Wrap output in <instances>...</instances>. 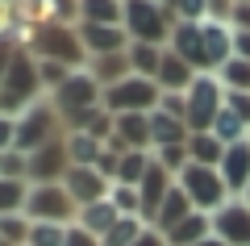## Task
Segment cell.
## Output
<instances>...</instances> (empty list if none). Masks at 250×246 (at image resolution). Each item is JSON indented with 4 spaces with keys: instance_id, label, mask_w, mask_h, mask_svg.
Wrapping results in <instances>:
<instances>
[{
    "instance_id": "obj_40",
    "label": "cell",
    "mask_w": 250,
    "mask_h": 246,
    "mask_svg": "<svg viewBox=\"0 0 250 246\" xmlns=\"http://www.w3.org/2000/svg\"><path fill=\"white\" fill-rule=\"evenodd\" d=\"M154 158H159L171 176H179V171L192 163V158H188V142H184V146H163V150H154Z\"/></svg>"
},
{
    "instance_id": "obj_35",
    "label": "cell",
    "mask_w": 250,
    "mask_h": 246,
    "mask_svg": "<svg viewBox=\"0 0 250 246\" xmlns=\"http://www.w3.org/2000/svg\"><path fill=\"white\" fill-rule=\"evenodd\" d=\"M25 25V9H17L13 0H0V38H21Z\"/></svg>"
},
{
    "instance_id": "obj_12",
    "label": "cell",
    "mask_w": 250,
    "mask_h": 246,
    "mask_svg": "<svg viewBox=\"0 0 250 246\" xmlns=\"http://www.w3.org/2000/svg\"><path fill=\"white\" fill-rule=\"evenodd\" d=\"M108 150H154L150 146V113H117L113 117V138L104 142Z\"/></svg>"
},
{
    "instance_id": "obj_33",
    "label": "cell",
    "mask_w": 250,
    "mask_h": 246,
    "mask_svg": "<svg viewBox=\"0 0 250 246\" xmlns=\"http://www.w3.org/2000/svg\"><path fill=\"white\" fill-rule=\"evenodd\" d=\"M142 229H146L142 217H121L104 238H100V242H104V246H134L138 238H142Z\"/></svg>"
},
{
    "instance_id": "obj_16",
    "label": "cell",
    "mask_w": 250,
    "mask_h": 246,
    "mask_svg": "<svg viewBox=\"0 0 250 246\" xmlns=\"http://www.w3.org/2000/svg\"><path fill=\"white\" fill-rule=\"evenodd\" d=\"M217 171H221L229 196H246V188H250V138L225 146V158H221V167H217Z\"/></svg>"
},
{
    "instance_id": "obj_47",
    "label": "cell",
    "mask_w": 250,
    "mask_h": 246,
    "mask_svg": "<svg viewBox=\"0 0 250 246\" xmlns=\"http://www.w3.org/2000/svg\"><path fill=\"white\" fill-rule=\"evenodd\" d=\"M233 54L250 63V34H246V29H233Z\"/></svg>"
},
{
    "instance_id": "obj_9",
    "label": "cell",
    "mask_w": 250,
    "mask_h": 246,
    "mask_svg": "<svg viewBox=\"0 0 250 246\" xmlns=\"http://www.w3.org/2000/svg\"><path fill=\"white\" fill-rule=\"evenodd\" d=\"M100 105L108 109V113H154V109L163 105V88L154 84V79L146 75H129L121 79V84H113V88H104V100Z\"/></svg>"
},
{
    "instance_id": "obj_43",
    "label": "cell",
    "mask_w": 250,
    "mask_h": 246,
    "mask_svg": "<svg viewBox=\"0 0 250 246\" xmlns=\"http://www.w3.org/2000/svg\"><path fill=\"white\" fill-rule=\"evenodd\" d=\"M62 246H104V242H100L96 234H88L83 225H67V242Z\"/></svg>"
},
{
    "instance_id": "obj_37",
    "label": "cell",
    "mask_w": 250,
    "mask_h": 246,
    "mask_svg": "<svg viewBox=\"0 0 250 246\" xmlns=\"http://www.w3.org/2000/svg\"><path fill=\"white\" fill-rule=\"evenodd\" d=\"M175 21H208V0H163Z\"/></svg>"
},
{
    "instance_id": "obj_28",
    "label": "cell",
    "mask_w": 250,
    "mask_h": 246,
    "mask_svg": "<svg viewBox=\"0 0 250 246\" xmlns=\"http://www.w3.org/2000/svg\"><path fill=\"white\" fill-rule=\"evenodd\" d=\"M188 158L200 163V167H221L225 146L213 138V134H192V138H188Z\"/></svg>"
},
{
    "instance_id": "obj_10",
    "label": "cell",
    "mask_w": 250,
    "mask_h": 246,
    "mask_svg": "<svg viewBox=\"0 0 250 246\" xmlns=\"http://www.w3.org/2000/svg\"><path fill=\"white\" fill-rule=\"evenodd\" d=\"M213 238H221L225 246H250V204L242 196L213 213Z\"/></svg>"
},
{
    "instance_id": "obj_4",
    "label": "cell",
    "mask_w": 250,
    "mask_h": 246,
    "mask_svg": "<svg viewBox=\"0 0 250 246\" xmlns=\"http://www.w3.org/2000/svg\"><path fill=\"white\" fill-rule=\"evenodd\" d=\"M129 42H150V46H167L171 29L179 25L171 17V9L163 0H125V17H121Z\"/></svg>"
},
{
    "instance_id": "obj_20",
    "label": "cell",
    "mask_w": 250,
    "mask_h": 246,
    "mask_svg": "<svg viewBox=\"0 0 250 246\" xmlns=\"http://www.w3.org/2000/svg\"><path fill=\"white\" fill-rule=\"evenodd\" d=\"M88 75L96 79L100 88H113V84H121V79H129V75H134V67H129V50L88 59Z\"/></svg>"
},
{
    "instance_id": "obj_1",
    "label": "cell",
    "mask_w": 250,
    "mask_h": 246,
    "mask_svg": "<svg viewBox=\"0 0 250 246\" xmlns=\"http://www.w3.org/2000/svg\"><path fill=\"white\" fill-rule=\"evenodd\" d=\"M21 46L34 59H54V63H67V67H88V54H83V42H80V29L75 25L34 21L21 34Z\"/></svg>"
},
{
    "instance_id": "obj_14",
    "label": "cell",
    "mask_w": 250,
    "mask_h": 246,
    "mask_svg": "<svg viewBox=\"0 0 250 246\" xmlns=\"http://www.w3.org/2000/svg\"><path fill=\"white\" fill-rule=\"evenodd\" d=\"M62 188L71 192V201L80 204V209L83 204H96V201H108V192H113V184H108L96 167H71L67 179H62Z\"/></svg>"
},
{
    "instance_id": "obj_53",
    "label": "cell",
    "mask_w": 250,
    "mask_h": 246,
    "mask_svg": "<svg viewBox=\"0 0 250 246\" xmlns=\"http://www.w3.org/2000/svg\"><path fill=\"white\" fill-rule=\"evenodd\" d=\"M121 4H125V0H121Z\"/></svg>"
},
{
    "instance_id": "obj_6",
    "label": "cell",
    "mask_w": 250,
    "mask_h": 246,
    "mask_svg": "<svg viewBox=\"0 0 250 246\" xmlns=\"http://www.w3.org/2000/svg\"><path fill=\"white\" fill-rule=\"evenodd\" d=\"M221 109H225L221 79H217L213 71H200V75L192 79V88L184 92V121H188V130L192 134H208Z\"/></svg>"
},
{
    "instance_id": "obj_50",
    "label": "cell",
    "mask_w": 250,
    "mask_h": 246,
    "mask_svg": "<svg viewBox=\"0 0 250 246\" xmlns=\"http://www.w3.org/2000/svg\"><path fill=\"white\" fill-rule=\"evenodd\" d=\"M4 155H9V150H4ZM4 155H0V176H4Z\"/></svg>"
},
{
    "instance_id": "obj_17",
    "label": "cell",
    "mask_w": 250,
    "mask_h": 246,
    "mask_svg": "<svg viewBox=\"0 0 250 246\" xmlns=\"http://www.w3.org/2000/svg\"><path fill=\"white\" fill-rule=\"evenodd\" d=\"M175 188V176H171L167 167H163L159 158L150 163V171H146V179L138 184V192H142V221L150 225L154 221V213H159V204L167 201V192Z\"/></svg>"
},
{
    "instance_id": "obj_41",
    "label": "cell",
    "mask_w": 250,
    "mask_h": 246,
    "mask_svg": "<svg viewBox=\"0 0 250 246\" xmlns=\"http://www.w3.org/2000/svg\"><path fill=\"white\" fill-rule=\"evenodd\" d=\"M17 50H21V38H0V79L9 75V67H13V59H17Z\"/></svg>"
},
{
    "instance_id": "obj_30",
    "label": "cell",
    "mask_w": 250,
    "mask_h": 246,
    "mask_svg": "<svg viewBox=\"0 0 250 246\" xmlns=\"http://www.w3.org/2000/svg\"><path fill=\"white\" fill-rule=\"evenodd\" d=\"M75 71H80V67H67V63H54V59H38V79H42V92H46V96H54Z\"/></svg>"
},
{
    "instance_id": "obj_44",
    "label": "cell",
    "mask_w": 250,
    "mask_h": 246,
    "mask_svg": "<svg viewBox=\"0 0 250 246\" xmlns=\"http://www.w3.org/2000/svg\"><path fill=\"white\" fill-rule=\"evenodd\" d=\"M233 4H238V0H208V21H221V25H229Z\"/></svg>"
},
{
    "instance_id": "obj_26",
    "label": "cell",
    "mask_w": 250,
    "mask_h": 246,
    "mask_svg": "<svg viewBox=\"0 0 250 246\" xmlns=\"http://www.w3.org/2000/svg\"><path fill=\"white\" fill-rule=\"evenodd\" d=\"M34 21H54V25H75L80 29V0H46L42 9L29 13V25Z\"/></svg>"
},
{
    "instance_id": "obj_8",
    "label": "cell",
    "mask_w": 250,
    "mask_h": 246,
    "mask_svg": "<svg viewBox=\"0 0 250 246\" xmlns=\"http://www.w3.org/2000/svg\"><path fill=\"white\" fill-rule=\"evenodd\" d=\"M25 217L29 221H50V225H75L80 221V204L62 184H29L25 196Z\"/></svg>"
},
{
    "instance_id": "obj_31",
    "label": "cell",
    "mask_w": 250,
    "mask_h": 246,
    "mask_svg": "<svg viewBox=\"0 0 250 246\" xmlns=\"http://www.w3.org/2000/svg\"><path fill=\"white\" fill-rule=\"evenodd\" d=\"M213 75L221 79V88H225V92H250V63L238 59V54H233V59L225 63L221 71H213Z\"/></svg>"
},
{
    "instance_id": "obj_2",
    "label": "cell",
    "mask_w": 250,
    "mask_h": 246,
    "mask_svg": "<svg viewBox=\"0 0 250 246\" xmlns=\"http://www.w3.org/2000/svg\"><path fill=\"white\" fill-rule=\"evenodd\" d=\"M100 100H104V88H100L96 79L88 75V67H80V71H75V75L50 96V105L59 109L62 130L75 134V130H83V121H88V117L100 109Z\"/></svg>"
},
{
    "instance_id": "obj_27",
    "label": "cell",
    "mask_w": 250,
    "mask_h": 246,
    "mask_svg": "<svg viewBox=\"0 0 250 246\" xmlns=\"http://www.w3.org/2000/svg\"><path fill=\"white\" fill-rule=\"evenodd\" d=\"M163 54H167V46H150V42H129V67H134V75H146L154 79L163 67Z\"/></svg>"
},
{
    "instance_id": "obj_11",
    "label": "cell",
    "mask_w": 250,
    "mask_h": 246,
    "mask_svg": "<svg viewBox=\"0 0 250 246\" xmlns=\"http://www.w3.org/2000/svg\"><path fill=\"white\" fill-rule=\"evenodd\" d=\"M62 138H67V134H62ZM62 138L29 155V176H25L29 184H62V179H67L71 158H67V142Z\"/></svg>"
},
{
    "instance_id": "obj_29",
    "label": "cell",
    "mask_w": 250,
    "mask_h": 246,
    "mask_svg": "<svg viewBox=\"0 0 250 246\" xmlns=\"http://www.w3.org/2000/svg\"><path fill=\"white\" fill-rule=\"evenodd\" d=\"M213 134L217 142H221V146H233V142H246L250 138V125L242 121L238 113H229V109H221V113H217V121H213Z\"/></svg>"
},
{
    "instance_id": "obj_5",
    "label": "cell",
    "mask_w": 250,
    "mask_h": 246,
    "mask_svg": "<svg viewBox=\"0 0 250 246\" xmlns=\"http://www.w3.org/2000/svg\"><path fill=\"white\" fill-rule=\"evenodd\" d=\"M62 117L59 109L50 105V96H42L38 105H29L25 113L17 117V138H13V150H21V155H34V150L50 146V142L62 138Z\"/></svg>"
},
{
    "instance_id": "obj_52",
    "label": "cell",
    "mask_w": 250,
    "mask_h": 246,
    "mask_svg": "<svg viewBox=\"0 0 250 246\" xmlns=\"http://www.w3.org/2000/svg\"><path fill=\"white\" fill-rule=\"evenodd\" d=\"M242 201H246V204H250V188H246V196H242Z\"/></svg>"
},
{
    "instance_id": "obj_23",
    "label": "cell",
    "mask_w": 250,
    "mask_h": 246,
    "mask_svg": "<svg viewBox=\"0 0 250 246\" xmlns=\"http://www.w3.org/2000/svg\"><path fill=\"white\" fill-rule=\"evenodd\" d=\"M121 221V213H117V204L113 201H96V204H83L80 209V221L75 225H83L88 234H96V238H104L108 229Z\"/></svg>"
},
{
    "instance_id": "obj_45",
    "label": "cell",
    "mask_w": 250,
    "mask_h": 246,
    "mask_svg": "<svg viewBox=\"0 0 250 246\" xmlns=\"http://www.w3.org/2000/svg\"><path fill=\"white\" fill-rule=\"evenodd\" d=\"M13 138H17V117H4V113H0V155L13 150Z\"/></svg>"
},
{
    "instance_id": "obj_15",
    "label": "cell",
    "mask_w": 250,
    "mask_h": 246,
    "mask_svg": "<svg viewBox=\"0 0 250 246\" xmlns=\"http://www.w3.org/2000/svg\"><path fill=\"white\" fill-rule=\"evenodd\" d=\"M80 42H83V54H88V59L129 50V34H125V25H80Z\"/></svg>"
},
{
    "instance_id": "obj_38",
    "label": "cell",
    "mask_w": 250,
    "mask_h": 246,
    "mask_svg": "<svg viewBox=\"0 0 250 246\" xmlns=\"http://www.w3.org/2000/svg\"><path fill=\"white\" fill-rule=\"evenodd\" d=\"M67 242V225H50V221H34L25 246H62Z\"/></svg>"
},
{
    "instance_id": "obj_32",
    "label": "cell",
    "mask_w": 250,
    "mask_h": 246,
    "mask_svg": "<svg viewBox=\"0 0 250 246\" xmlns=\"http://www.w3.org/2000/svg\"><path fill=\"white\" fill-rule=\"evenodd\" d=\"M25 196H29L25 179H0V217H9V213H25Z\"/></svg>"
},
{
    "instance_id": "obj_24",
    "label": "cell",
    "mask_w": 250,
    "mask_h": 246,
    "mask_svg": "<svg viewBox=\"0 0 250 246\" xmlns=\"http://www.w3.org/2000/svg\"><path fill=\"white\" fill-rule=\"evenodd\" d=\"M62 142H67V158H71V167H96L100 155H104V142H96L92 134H83V130L67 134Z\"/></svg>"
},
{
    "instance_id": "obj_36",
    "label": "cell",
    "mask_w": 250,
    "mask_h": 246,
    "mask_svg": "<svg viewBox=\"0 0 250 246\" xmlns=\"http://www.w3.org/2000/svg\"><path fill=\"white\" fill-rule=\"evenodd\" d=\"M29 229H34V221H29L25 213H9V217H0V234H4V242H13V246H25L29 242Z\"/></svg>"
},
{
    "instance_id": "obj_34",
    "label": "cell",
    "mask_w": 250,
    "mask_h": 246,
    "mask_svg": "<svg viewBox=\"0 0 250 246\" xmlns=\"http://www.w3.org/2000/svg\"><path fill=\"white\" fill-rule=\"evenodd\" d=\"M108 201L117 204V213H121V217H142V192H138V188H129V184H113Z\"/></svg>"
},
{
    "instance_id": "obj_46",
    "label": "cell",
    "mask_w": 250,
    "mask_h": 246,
    "mask_svg": "<svg viewBox=\"0 0 250 246\" xmlns=\"http://www.w3.org/2000/svg\"><path fill=\"white\" fill-rule=\"evenodd\" d=\"M229 29H246V34H250V0H238V4H233Z\"/></svg>"
},
{
    "instance_id": "obj_22",
    "label": "cell",
    "mask_w": 250,
    "mask_h": 246,
    "mask_svg": "<svg viewBox=\"0 0 250 246\" xmlns=\"http://www.w3.org/2000/svg\"><path fill=\"white\" fill-rule=\"evenodd\" d=\"M205 238H213V217H208V213H192V217H184L175 229H167V246H196V242H205Z\"/></svg>"
},
{
    "instance_id": "obj_49",
    "label": "cell",
    "mask_w": 250,
    "mask_h": 246,
    "mask_svg": "<svg viewBox=\"0 0 250 246\" xmlns=\"http://www.w3.org/2000/svg\"><path fill=\"white\" fill-rule=\"evenodd\" d=\"M196 246H225L221 238H205V242H196Z\"/></svg>"
},
{
    "instance_id": "obj_51",
    "label": "cell",
    "mask_w": 250,
    "mask_h": 246,
    "mask_svg": "<svg viewBox=\"0 0 250 246\" xmlns=\"http://www.w3.org/2000/svg\"><path fill=\"white\" fill-rule=\"evenodd\" d=\"M0 246H13V242H4V234H0Z\"/></svg>"
},
{
    "instance_id": "obj_19",
    "label": "cell",
    "mask_w": 250,
    "mask_h": 246,
    "mask_svg": "<svg viewBox=\"0 0 250 246\" xmlns=\"http://www.w3.org/2000/svg\"><path fill=\"white\" fill-rule=\"evenodd\" d=\"M196 75H200L196 67H188V63L179 59L175 50H167V54H163L159 75H154V84H159L163 92H171V96H184V92L192 88V79H196Z\"/></svg>"
},
{
    "instance_id": "obj_18",
    "label": "cell",
    "mask_w": 250,
    "mask_h": 246,
    "mask_svg": "<svg viewBox=\"0 0 250 246\" xmlns=\"http://www.w3.org/2000/svg\"><path fill=\"white\" fill-rule=\"evenodd\" d=\"M192 138V130H188L184 117L167 113V109H154L150 113V146L163 150V146H184V142Z\"/></svg>"
},
{
    "instance_id": "obj_21",
    "label": "cell",
    "mask_w": 250,
    "mask_h": 246,
    "mask_svg": "<svg viewBox=\"0 0 250 246\" xmlns=\"http://www.w3.org/2000/svg\"><path fill=\"white\" fill-rule=\"evenodd\" d=\"M192 213H196V209H192V201H188V192H184V188L175 184V188L167 192V201L159 204V213H154V221H150V225L159 229V234H167V229H175L179 221H184V217H192Z\"/></svg>"
},
{
    "instance_id": "obj_13",
    "label": "cell",
    "mask_w": 250,
    "mask_h": 246,
    "mask_svg": "<svg viewBox=\"0 0 250 246\" xmlns=\"http://www.w3.org/2000/svg\"><path fill=\"white\" fill-rule=\"evenodd\" d=\"M167 50H175L179 59L188 63V67L208 71V54H205V29H200V21H179V25L171 29V42H167Z\"/></svg>"
},
{
    "instance_id": "obj_39",
    "label": "cell",
    "mask_w": 250,
    "mask_h": 246,
    "mask_svg": "<svg viewBox=\"0 0 250 246\" xmlns=\"http://www.w3.org/2000/svg\"><path fill=\"white\" fill-rule=\"evenodd\" d=\"M83 134H92L96 142H108V138H113V113H108V109L100 105L96 113H92L88 121H83Z\"/></svg>"
},
{
    "instance_id": "obj_48",
    "label": "cell",
    "mask_w": 250,
    "mask_h": 246,
    "mask_svg": "<svg viewBox=\"0 0 250 246\" xmlns=\"http://www.w3.org/2000/svg\"><path fill=\"white\" fill-rule=\"evenodd\" d=\"M134 246H167V234H159L154 225H146V229H142V238H138Z\"/></svg>"
},
{
    "instance_id": "obj_3",
    "label": "cell",
    "mask_w": 250,
    "mask_h": 246,
    "mask_svg": "<svg viewBox=\"0 0 250 246\" xmlns=\"http://www.w3.org/2000/svg\"><path fill=\"white\" fill-rule=\"evenodd\" d=\"M46 92H42V79H38V59L21 46L17 59H13V67H9V75L0 79V113L4 117H21Z\"/></svg>"
},
{
    "instance_id": "obj_25",
    "label": "cell",
    "mask_w": 250,
    "mask_h": 246,
    "mask_svg": "<svg viewBox=\"0 0 250 246\" xmlns=\"http://www.w3.org/2000/svg\"><path fill=\"white\" fill-rule=\"evenodd\" d=\"M121 0H80V25H121Z\"/></svg>"
},
{
    "instance_id": "obj_42",
    "label": "cell",
    "mask_w": 250,
    "mask_h": 246,
    "mask_svg": "<svg viewBox=\"0 0 250 246\" xmlns=\"http://www.w3.org/2000/svg\"><path fill=\"white\" fill-rule=\"evenodd\" d=\"M225 109H229V113H238L242 121L250 125V92H225Z\"/></svg>"
},
{
    "instance_id": "obj_7",
    "label": "cell",
    "mask_w": 250,
    "mask_h": 246,
    "mask_svg": "<svg viewBox=\"0 0 250 246\" xmlns=\"http://www.w3.org/2000/svg\"><path fill=\"white\" fill-rule=\"evenodd\" d=\"M175 184L188 192L192 209H196V213H208V217H213L221 204H229V201H233L217 167H200V163H188V167L175 176Z\"/></svg>"
}]
</instances>
